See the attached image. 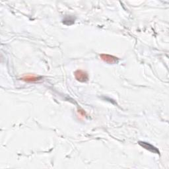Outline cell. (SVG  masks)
Segmentation results:
<instances>
[{"instance_id":"1","label":"cell","mask_w":169,"mask_h":169,"mask_svg":"<svg viewBox=\"0 0 169 169\" xmlns=\"http://www.w3.org/2000/svg\"><path fill=\"white\" fill-rule=\"evenodd\" d=\"M139 145H141L142 147H144V149H145L151 151V152H153L154 153H157V154H159V151L155 147H154L153 145L149 144V143L144 142V141H139Z\"/></svg>"},{"instance_id":"2","label":"cell","mask_w":169,"mask_h":169,"mask_svg":"<svg viewBox=\"0 0 169 169\" xmlns=\"http://www.w3.org/2000/svg\"><path fill=\"white\" fill-rule=\"evenodd\" d=\"M75 77L77 80H79L80 81H87L88 79V76L87 74L85 73L84 71H81V70H78L77 71L75 72Z\"/></svg>"},{"instance_id":"3","label":"cell","mask_w":169,"mask_h":169,"mask_svg":"<svg viewBox=\"0 0 169 169\" xmlns=\"http://www.w3.org/2000/svg\"><path fill=\"white\" fill-rule=\"evenodd\" d=\"M101 58L107 63H110V64H114V63H116L117 61V58L115 57L112 56L110 55H106V54H102L101 56Z\"/></svg>"}]
</instances>
